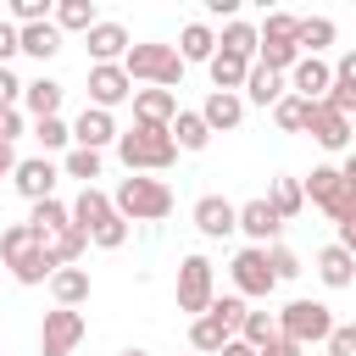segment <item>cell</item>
Segmentation results:
<instances>
[{"label":"cell","instance_id":"6da1fadb","mask_svg":"<svg viewBox=\"0 0 356 356\" xmlns=\"http://www.w3.org/2000/svg\"><path fill=\"white\" fill-rule=\"evenodd\" d=\"M0 256H6V267H11L17 284H50V278L61 273L56 256L44 250V239H39L28 222H11V228L0 234Z\"/></svg>","mask_w":356,"mask_h":356},{"label":"cell","instance_id":"7a4b0ae2","mask_svg":"<svg viewBox=\"0 0 356 356\" xmlns=\"http://www.w3.org/2000/svg\"><path fill=\"white\" fill-rule=\"evenodd\" d=\"M117 156L128 172H167L178 161V145H172V128H145L134 122L122 139H117Z\"/></svg>","mask_w":356,"mask_h":356},{"label":"cell","instance_id":"3957f363","mask_svg":"<svg viewBox=\"0 0 356 356\" xmlns=\"http://www.w3.org/2000/svg\"><path fill=\"white\" fill-rule=\"evenodd\" d=\"M184 67H189V61L178 56V44H156V39H150V44H134V50L122 56V72H128V78H145L150 89H172V95H178V83H184Z\"/></svg>","mask_w":356,"mask_h":356},{"label":"cell","instance_id":"277c9868","mask_svg":"<svg viewBox=\"0 0 356 356\" xmlns=\"http://www.w3.org/2000/svg\"><path fill=\"white\" fill-rule=\"evenodd\" d=\"M111 206H117V217H128V222H161L167 211H172V189L161 184V178H122L117 184V195H111Z\"/></svg>","mask_w":356,"mask_h":356},{"label":"cell","instance_id":"5b68a950","mask_svg":"<svg viewBox=\"0 0 356 356\" xmlns=\"http://www.w3.org/2000/svg\"><path fill=\"white\" fill-rule=\"evenodd\" d=\"M278 334L289 339V345H328V334H334V312L323 306V300H289L284 312H278Z\"/></svg>","mask_w":356,"mask_h":356},{"label":"cell","instance_id":"8992f818","mask_svg":"<svg viewBox=\"0 0 356 356\" xmlns=\"http://www.w3.org/2000/svg\"><path fill=\"white\" fill-rule=\"evenodd\" d=\"M228 278H234V295H245V300H267L278 289V273H273V261H267L261 245H245L228 261Z\"/></svg>","mask_w":356,"mask_h":356},{"label":"cell","instance_id":"52a82bcc","mask_svg":"<svg viewBox=\"0 0 356 356\" xmlns=\"http://www.w3.org/2000/svg\"><path fill=\"white\" fill-rule=\"evenodd\" d=\"M217 300V284H211V261L206 256H184L178 261V312H195L206 317Z\"/></svg>","mask_w":356,"mask_h":356},{"label":"cell","instance_id":"ba28073f","mask_svg":"<svg viewBox=\"0 0 356 356\" xmlns=\"http://www.w3.org/2000/svg\"><path fill=\"white\" fill-rule=\"evenodd\" d=\"M83 334H89L83 312H72V306H56V312H44V323H39V350H44V356H72Z\"/></svg>","mask_w":356,"mask_h":356},{"label":"cell","instance_id":"9c48e42d","mask_svg":"<svg viewBox=\"0 0 356 356\" xmlns=\"http://www.w3.org/2000/svg\"><path fill=\"white\" fill-rule=\"evenodd\" d=\"M56 161L50 156H28V161H17V172H11V184H17V195H28L33 206L39 200H56Z\"/></svg>","mask_w":356,"mask_h":356},{"label":"cell","instance_id":"30bf717a","mask_svg":"<svg viewBox=\"0 0 356 356\" xmlns=\"http://www.w3.org/2000/svg\"><path fill=\"white\" fill-rule=\"evenodd\" d=\"M328 89H334V67L323 61V56H300L295 61V72H289V95H300V100H328Z\"/></svg>","mask_w":356,"mask_h":356},{"label":"cell","instance_id":"8fae6325","mask_svg":"<svg viewBox=\"0 0 356 356\" xmlns=\"http://www.w3.org/2000/svg\"><path fill=\"white\" fill-rule=\"evenodd\" d=\"M122 100H134V78L122 72V61H117V67H89V106L111 111V106H122Z\"/></svg>","mask_w":356,"mask_h":356},{"label":"cell","instance_id":"7c38bea8","mask_svg":"<svg viewBox=\"0 0 356 356\" xmlns=\"http://www.w3.org/2000/svg\"><path fill=\"white\" fill-rule=\"evenodd\" d=\"M117 139H122V128L111 122V111H100V106H83L78 111V122H72V145L78 150H106Z\"/></svg>","mask_w":356,"mask_h":356},{"label":"cell","instance_id":"4fadbf2b","mask_svg":"<svg viewBox=\"0 0 356 356\" xmlns=\"http://www.w3.org/2000/svg\"><path fill=\"white\" fill-rule=\"evenodd\" d=\"M83 44H89L95 67H117V61L134 50V39H128V28H122V22H95V28L83 33Z\"/></svg>","mask_w":356,"mask_h":356},{"label":"cell","instance_id":"5bb4252c","mask_svg":"<svg viewBox=\"0 0 356 356\" xmlns=\"http://www.w3.org/2000/svg\"><path fill=\"white\" fill-rule=\"evenodd\" d=\"M195 228H200L206 239H228V234L239 228V206L222 200V195H200V200H195Z\"/></svg>","mask_w":356,"mask_h":356},{"label":"cell","instance_id":"9a60e30c","mask_svg":"<svg viewBox=\"0 0 356 356\" xmlns=\"http://www.w3.org/2000/svg\"><path fill=\"white\" fill-rule=\"evenodd\" d=\"M306 134H312L323 150H345V145L356 139V134H350V117H339L328 100H317V106H312V122H306Z\"/></svg>","mask_w":356,"mask_h":356},{"label":"cell","instance_id":"2e32d148","mask_svg":"<svg viewBox=\"0 0 356 356\" xmlns=\"http://www.w3.org/2000/svg\"><path fill=\"white\" fill-rule=\"evenodd\" d=\"M278 228H284V217H278V211L267 206V195H261V200H245V206H239V234H245L250 245H261V250H267V245L278 239Z\"/></svg>","mask_w":356,"mask_h":356},{"label":"cell","instance_id":"e0dca14e","mask_svg":"<svg viewBox=\"0 0 356 356\" xmlns=\"http://www.w3.org/2000/svg\"><path fill=\"white\" fill-rule=\"evenodd\" d=\"M172 117H178V95L172 89H134V122L172 128Z\"/></svg>","mask_w":356,"mask_h":356},{"label":"cell","instance_id":"ac0fdd59","mask_svg":"<svg viewBox=\"0 0 356 356\" xmlns=\"http://www.w3.org/2000/svg\"><path fill=\"white\" fill-rule=\"evenodd\" d=\"M250 67H256V61H245V56H234V50H217V56L206 61L211 89H222V95H239V89H245V78H250Z\"/></svg>","mask_w":356,"mask_h":356},{"label":"cell","instance_id":"d6986e66","mask_svg":"<svg viewBox=\"0 0 356 356\" xmlns=\"http://www.w3.org/2000/svg\"><path fill=\"white\" fill-rule=\"evenodd\" d=\"M317 278H323L328 289H350V284H356V256H350L345 245H323V250H317Z\"/></svg>","mask_w":356,"mask_h":356},{"label":"cell","instance_id":"ffe728a7","mask_svg":"<svg viewBox=\"0 0 356 356\" xmlns=\"http://www.w3.org/2000/svg\"><path fill=\"white\" fill-rule=\"evenodd\" d=\"M111 217H117V206H111V195H100V189H83V195L72 200V228H83V234L106 228Z\"/></svg>","mask_w":356,"mask_h":356},{"label":"cell","instance_id":"44dd1931","mask_svg":"<svg viewBox=\"0 0 356 356\" xmlns=\"http://www.w3.org/2000/svg\"><path fill=\"white\" fill-rule=\"evenodd\" d=\"M328 106L339 117H356V50H345L334 61V89H328Z\"/></svg>","mask_w":356,"mask_h":356},{"label":"cell","instance_id":"7402d4cb","mask_svg":"<svg viewBox=\"0 0 356 356\" xmlns=\"http://www.w3.org/2000/svg\"><path fill=\"white\" fill-rule=\"evenodd\" d=\"M61 100H67V89H61L56 78H33V83L22 89V106L33 111V122H44V117H56V111H61Z\"/></svg>","mask_w":356,"mask_h":356},{"label":"cell","instance_id":"603a6c76","mask_svg":"<svg viewBox=\"0 0 356 356\" xmlns=\"http://www.w3.org/2000/svg\"><path fill=\"white\" fill-rule=\"evenodd\" d=\"M200 117H206V128H211V134H222V128H239V117H245V100H239V95H222V89H211V95H206V106H200Z\"/></svg>","mask_w":356,"mask_h":356},{"label":"cell","instance_id":"cb8c5ba5","mask_svg":"<svg viewBox=\"0 0 356 356\" xmlns=\"http://www.w3.org/2000/svg\"><path fill=\"white\" fill-rule=\"evenodd\" d=\"M217 50H234V56H245V61H256L261 56V28H250V22H222V33H217Z\"/></svg>","mask_w":356,"mask_h":356},{"label":"cell","instance_id":"d4e9b609","mask_svg":"<svg viewBox=\"0 0 356 356\" xmlns=\"http://www.w3.org/2000/svg\"><path fill=\"white\" fill-rule=\"evenodd\" d=\"M28 228L50 245L56 234H67V228H72V206H61V200H39V206H33V217H28Z\"/></svg>","mask_w":356,"mask_h":356},{"label":"cell","instance_id":"484cf974","mask_svg":"<svg viewBox=\"0 0 356 356\" xmlns=\"http://www.w3.org/2000/svg\"><path fill=\"white\" fill-rule=\"evenodd\" d=\"M228 339H234V328H228V323H222V317H211V312H206V317H195V323H189V345H195V350H200V356H217V350H222V345H228Z\"/></svg>","mask_w":356,"mask_h":356},{"label":"cell","instance_id":"4316f807","mask_svg":"<svg viewBox=\"0 0 356 356\" xmlns=\"http://www.w3.org/2000/svg\"><path fill=\"white\" fill-rule=\"evenodd\" d=\"M300 189H306V200H312V206H323V211H328V206L345 195V178H339V167H312V178H306Z\"/></svg>","mask_w":356,"mask_h":356},{"label":"cell","instance_id":"83f0119b","mask_svg":"<svg viewBox=\"0 0 356 356\" xmlns=\"http://www.w3.org/2000/svg\"><path fill=\"white\" fill-rule=\"evenodd\" d=\"M50 295H56V306H72V312H78V306L89 300V273H83V267H61V273L50 278Z\"/></svg>","mask_w":356,"mask_h":356},{"label":"cell","instance_id":"f1b7e54d","mask_svg":"<svg viewBox=\"0 0 356 356\" xmlns=\"http://www.w3.org/2000/svg\"><path fill=\"white\" fill-rule=\"evenodd\" d=\"M172 145H178V150H206V145H211L206 117H200V111H178V117H172Z\"/></svg>","mask_w":356,"mask_h":356},{"label":"cell","instance_id":"f546056e","mask_svg":"<svg viewBox=\"0 0 356 356\" xmlns=\"http://www.w3.org/2000/svg\"><path fill=\"white\" fill-rule=\"evenodd\" d=\"M178 56H184V61H211V56H217V33H211L206 22H189V28L178 33Z\"/></svg>","mask_w":356,"mask_h":356},{"label":"cell","instance_id":"4dcf8cb0","mask_svg":"<svg viewBox=\"0 0 356 356\" xmlns=\"http://www.w3.org/2000/svg\"><path fill=\"white\" fill-rule=\"evenodd\" d=\"M245 95H250L256 106H278V100H284V72H267V67L256 61L250 78H245Z\"/></svg>","mask_w":356,"mask_h":356},{"label":"cell","instance_id":"1f68e13d","mask_svg":"<svg viewBox=\"0 0 356 356\" xmlns=\"http://www.w3.org/2000/svg\"><path fill=\"white\" fill-rule=\"evenodd\" d=\"M100 17H95V0H61L56 6V28L61 33H89Z\"/></svg>","mask_w":356,"mask_h":356},{"label":"cell","instance_id":"d6a6232c","mask_svg":"<svg viewBox=\"0 0 356 356\" xmlns=\"http://www.w3.org/2000/svg\"><path fill=\"white\" fill-rule=\"evenodd\" d=\"M22 50H28L33 61H50V56L61 50V28H56V22H33V28H22Z\"/></svg>","mask_w":356,"mask_h":356},{"label":"cell","instance_id":"836d02e7","mask_svg":"<svg viewBox=\"0 0 356 356\" xmlns=\"http://www.w3.org/2000/svg\"><path fill=\"white\" fill-rule=\"evenodd\" d=\"M267 206L289 222V217H300V206H306V189L295 184V178H273V189H267Z\"/></svg>","mask_w":356,"mask_h":356},{"label":"cell","instance_id":"e575fe53","mask_svg":"<svg viewBox=\"0 0 356 356\" xmlns=\"http://www.w3.org/2000/svg\"><path fill=\"white\" fill-rule=\"evenodd\" d=\"M261 44H295V50H300V17H289V11H267V22H261Z\"/></svg>","mask_w":356,"mask_h":356},{"label":"cell","instance_id":"d590c367","mask_svg":"<svg viewBox=\"0 0 356 356\" xmlns=\"http://www.w3.org/2000/svg\"><path fill=\"white\" fill-rule=\"evenodd\" d=\"M334 17H300V56H317V50H328L334 44Z\"/></svg>","mask_w":356,"mask_h":356},{"label":"cell","instance_id":"8d00e7d4","mask_svg":"<svg viewBox=\"0 0 356 356\" xmlns=\"http://www.w3.org/2000/svg\"><path fill=\"white\" fill-rule=\"evenodd\" d=\"M273 122H278L284 134H306V122H312V100H300V95H284V100L273 106Z\"/></svg>","mask_w":356,"mask_h":356},{"label":"cell","instance_id":"74e56055","mask_svg":"<svg viewBox=\"0 0 356 356\" xmlns=\"http://www.w3.org/2000/svg\"><path fill=\"white\" fill-rule=\"evenodd\" d=\"M44 250L56 256V267H78V261H83V250H89V234H83V228H67V234H56Z\"/></svg>","mask_w":356,"mask_h":356},{"label":"cell","instance_id":"f35d334b","mask_svg":"<svg viewBox=\"0 0 356 356\" xmlns=\"http://www.w3.org/2000/svg\"><path fill=\"white\" fill-rule=\"evenodd\" d=\"M239 339H245V345H256V350H267V345H273V339H284V334H278V317H273V312H250V317H245V328H239Z\"/></svg>","mask_w":356,"mask_h":356},{"label":"cell","instance_id":"ab89813d","mask_svg":"<svg viewBox=\"0 0 356 356\" xmlns=\"http://www.w3.org/2000/svg\"><path fill=\"white\" fill-rule=\"evenodd\" d=\"M61 172L67 178H83V189H95V178H100V150H67V161H61Z\"/></svg>","mask_w":356,"mask_h":356},{"label":"cell","instance_id":"60d3db41","mask_svg":"<svg viewBox=\"0 0 356 356\" xmlns=\"http://www.w3.org/2000/svg\"><path fill=\"white\" fill-rule=\"evenodd\" d=\"M33 139H39L44 150H67V145H72V128H67L61 117H44V122H33Z\"/></svg>","mask_w":356,"mask_h":356},{"label":"cell","instance_id":"b9f144b4","mask_svg":"<svg viewBox=\"0 0 356 356\" xmlns=\"http://www.w3.org/2000/svg\"><path fill=\"white\" fill-rule=\"evenodd\" d=\"M211 317H222V323L239 334L245 317H250V306H245V295H217V300H211Z\"/></svg>","mask_w":356,"mask_h":356},{"label":"cell","instance_id":"7bdbcfd3","mask_svg":"<svg viewBox=\"0 0 356 356\" xmlns=\"http://www.w3.org/2000/svg\"><path fill=\"white\" fill-rule=\"evenodd\" d=\"M11 22L17 28H33V22H56V11H50V0H17L11 6Z\"/></svg>","mask_w":356,"mask_h":356},{"label":"cell","instance_id":"ee69618b","mask_svg":"<svg viewBox=\"0 0 356 356\" xmlns=\"http://www.w3.org/2000/svg\"><path fill=\"white\" fill-rule=\"evenodd\" d=\"M267 261H273V273H278V284H284V278H300V256H295V250H284V245H273V250H267Z\"/></svg>","mask_w":356,"mask_h":356},{"label":"cell","instance_id":"f6af8a7d","mask_svg":"<svg viewBox=\"0 0 356 356\" xmlns=\"http://www.w3.org/2000/svg\"><path fill=\"white\" fill-rule=\"evenodd\" d=\"M328 356H356V323H334V334H328Z\"/></svg>","mask_w":356,"mask_h":356},{"label":"cell","instance_id":"bcb514c9","mask_svg":"<svg viewBox=\"0 0 356 356\" xmlns=\"http://www.w3.org/2000/svg\"><path fill=\"white\" fill-rule=\"evenodd\" d=\"M22 89H28V83H17V72H11V67H0V111H11V106L22 100Z\"/></svg>","mask_w":356,"mask_h":356},{"label":"cell","instance_id":"7dc6e473","mask_svg":"<svg viewBox=\"0 0 356 356\" xmlns=\"http://www.w3.org/2000/svg\"><path fill=\"white\" fill-rule=\"evenodd\" d=\"M17 50H22V28H17V22H0V67H6Z\"/></svg>","mask_w":356,"mask_h":356},{"label":"cell","instance_id":"c3c4849f","mask_svg":"<svg viewBox=\"0 0 356 356\" xmlns=\"http://www.w3.org/2000/svg\"><path fill=\"white\" fill-rule=\"evenodd\" d=\"M17 134H22V111L11 106V111H0V145H11Z\"/></svg>","mask_w":356,"mask_h":356},{"label":"cell","instance_id":"681fc988","mask_svg":"<svg viewBox=\"0 0 356 356\" xmlns=\"http://www.w3.org/2000/svg\"><path fill=\"white\" fill-rule=\"evenodd\" d=\"M206 11H211V17H222V22H234V11H239V0H206Z\"/></svg>","mask_w":356,"mask_h":356},{"label":"cell","instance_id":"f907efd6","mask_svg":"<svg viewBox=\"0 0 356 356\" xmlns=\"http://www.w3.org/2000/svg\"><path fill=\"white\" fill-rule=\"evenodd\" d=\"M217 356H261V350H256V345H245V339H228Z\"/></svg>","mask_w":356,"mask_h":356},{"label":"cell","instance_id":"816d5d0a","mask_svg":"<svg viewBox=\"0 0 356 356\" xmlns=\"http://www.w3.org/2000/svg\"><path fill=\"white\" fill-rule=\"evenodd\" d=\"M261 356H300V345H289V339H273Z\"/></svg>","mask_w":356,"mask_h":356},{"label":"cell","instance_id":"f5cc1de1","mask_svg":"<svg viewBox=\"0 0 356 356\" xmlns=\"http://www.w3.org/2000/svg\"><path fill=\"white\" fill-rule=\"evenodd\" d=\"M339 178H345V184H350V189H356V150H350V156H345V161H339Z\"/></svg>","mask_w":356,"mask_h":356},{"label":"cell","instance_id":"db71d44e","mask_svg":"<svg viewBox=\"0 0 356 356\" xmlns=\"http://www.w3.org/2000/svg\"><path fill=\"white\" fill-rule=\"evenodd\" d=\"M6 172H17V156H11V145H0V178Z\"/></svg>","mask_w":356,"mask_h":356},{"label":"cell","instance_id":"11a10c76","mask_svg":"<svg viewBox=\"0 0 356 356\" xmlns=\"http://www.w3.org/2000/svg\"><path fill=\"white\" fill-rule=\"evenodd\" d=\"M122 356H150V350H139V345H134V350H122Z\"/></svg>","mask_w":356,"mask_h":356},{"label":"cell","instance_id":"9f6ffc18","mask_svg":"<svg viewBox=\"0 0 356 356\" xmlns=\"http://www.w3.org/2000/svg\"><path fill=\"white\" fill-rule=\"evenodd\" d=\"M350 134H356V117H350Z\"/></svg>","mask_w":356,"mask_h":356},{"label":"cell","instance_id":"6f0895ef","mask_svg":"<svg viewBox=\"0 0 356 356\" xmlns=\"http://www.w3.org/2000/svg\"><path fill=\"white\" fill-rule=\"evenodd\" d=\"M0 356H6V350H0Z\"/></svg>","mask_w":356,"mask_h":356}]
</instances>
